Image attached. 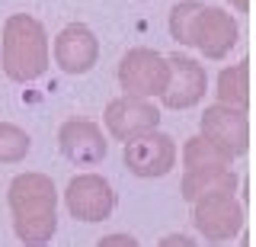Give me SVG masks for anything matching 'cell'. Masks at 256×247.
<instances>
[{"label": "cell", "instance_id": "6da1fadb", "mask_svg": "<svg viewBox=\"0 0 256 247\" xmlns=\"http://www.w3.org/2000/svg\"><path fill=\"white\" fill-rule=\"evenodd\" d=\"M13 231L26 247H45L58 231V189L45 173H20L10 183Z\"/></svg>", "mask_w": 256, "mask_h": 247}, {"label": "cell", "instance_id": "5b68a950", "mask_svg": "<svg viewBox=\"0 0 256 247\" xmlns=\"http://www.w3.org/2000/svg\"><path fill=\"white\" fill-rule=\"evenodd\" d=\"M170 77V61L154 49H132L118 65V84L128 97H160Z\"/></svg>", "mask_w": 256, "mask_h": 247}, {"label": "cell", "instance_id": "52a82bcc", "mask_svg": "<svg viewBox=\"0 0 256 247\" xmlns=\"http://www.w3.org/2000/svg\"><path fill=\"white\" fill-rule=\"evenodd\" d=\"M202 135L212 145H218L228 157H240L250 148V122L244 109L214 103L202 113Z\"/></svg>", "mask_w": 256, "mask_h": 247}, {"label": "cell", "instance_id": "3957f363", "mask_svg": "<svg viewBox=\"0 0 256 247\" xmlns=\"http://www.w3.org/2000/svg\"><path fill=\"white\" fill-rule=\"evenodd\" d=\"M0 68L16 84H29L48 71V36L29 13H13L0 36Z\"/></svg>", "mask_w": 256, "mask_h": 247}, {"label": "cell", "instance_id": "7a4b0ae2", "mask_svg": "<svg viewBox=\"0 0 256 247\" xmlns=\"http://www.w3.org/2000/svg\"><path fill=\"white\" fill-rule=\"evenodd\" d=\"M170 33L176 42L196 45L205 58H224L237 45V23L228 10L198 0H182L170 10Z\"/></svg>", "mask_w": 256, "mask_h": 247}, {"label": "cell", "instance_id": "2e32d148", "mask_svg": "<svg viewBox=\"0 0 256 247\" xmlns=\"http://www.w3.org/2000/svg\"><path fill=\"white\" fill-rule=\"evenodd\" d=\"M29 135L13 122H0V164H20L29 154Z\"/></svg>", "mask_w": 256, "mask_h": 247}, {"label": "cell", "instance_id": "d6986e66", "mask_svg": "<svg viewBox=\"0 0 256 247\" xmlns=\"http://www.w3.org/2000/svg\"><path fill=\"white\" fill-rule=\"evenodd\" d=\"M230 7H237V10H240V13H244V10H246V7H250V0H230Z\"/></svg>", "mask_w": 256, "mask_h": 247}, {"label": "cell", "instance_id": "7c38bea8", "mask_svg": "<svg viewBox=\"0 0 256 247\" xmlns=\"http://www.w3.org/2000/svg\"><path fill=\"white\" fill-rule=\"evenodd\" d=\"M96 58H100V42L84 23H70L64 26L58 39H54V61L68 74H86L93 71Z\"/></svg>", "mask_w": 256, "mask_h": 247}, {"label": "cell", "instance_id": "e0dca14e", "mask_svg": "<svg viewBox=\"0 0 256 247\" xmlns=\"http://www.w3.org/2000/svg\"><path fill=\"white\" fill-rule=\"evenodd\" d=\"M96 247H138V241L128 237V234H109V237H102Z\"/></svg>", "mask_w": 256, "mask_h": 247}, {"label": "cell", "instance_id": "8992f818", "mask_svg": "<svg viewBox=\"0 0 256 247\" xmlns=\"http://www.w3.org/2000/svg\"><path fill=\"white\" fill-rule=\"evenodd\" d=\"M122 161L134 177H166L176 167V141L170 135L150 129L125 141Z\"/></svg>", "mask_w": 256, "mask_h": 247}, {"label": "cell", "instance_id": "9c48e42d", "mask_svg": "<svg viewBox=\"0 0 256 247\" xmlns=\"http://www.w3.org/2000/svg\"><path fill=\"white\" fill-rule=\"evenodd\" d=\"M170 77H166V87H164V106L166 109H189L196 106L198 100L205 97V87H208V77H205V68L198 65L196 58L189 55H170Z\"/></svg>", "mask_w": 256, "mask_h": 247}, {"label": "cell", "instance_id": "8fae6325", "mask_svg": "<svg viewBox=\"0 0 256 247\" xmlns=\"http://www.w3.org/2000/svg\"><path fill=\"white\" fill-rule=\"evenodd\" d=\"M58 145L61 154L74 164H100L109 151V141L102 138V129L90 119H68V122L58 129Z\"/></svg>", "mask_w": 256, "mask_h": 247}, {"label": "cell", "instance_id": "30bf717a", "mask_svg": "<svg viewBox=\"0 0 256 247\" xmlns=\"http://www.w3.org/2000/svg\"><path fill=\"white\" fill-rule=\"evenodd\" d=\"M102 119H106V129H109L112 138L128 141V138H134V135H144V132L157 129L160 113H157L154 103H148V97H128L125 93V97L109 103Z\"/></svg>", "mask_w": 256, "mask_h": 247}, {"label": "cell", "instance_id": "9a60e30c", "mask_svg": "<svg viewBox=\"0 0 256 247\" xmlns=\"http://www.w3.org/2000/svg\"><path fill=\"white\" fill-rule=\"evenodd\" d=\"M230 161H234V157H228L218 145H212L205 135L189 138L186 148H182V164H186V170H202V167H230Z\"/></svg>", "mask_w": 256, "mask_h": 247}, {"label": "cell", "instance_id": "277c9868", "mask_svg": "<svg viewBox=\"0 0 256 247\" xmlns=\"http://www.w3.org/2000/svg\"><path fill=\"white\" fill-rule=\"evenodd\" d=\"M192 221L208 244H224L244 228V205L234 193H208L192 202Z\"/></svg>", "mask_w": 256, "mask_h": 247}, {"label": "cell", "instance_id": "ac0fdd59", "mask_svg": "<svg viewBox=\"0 0 256 247\" xmlns=\"http://www.w3.org/2000/svg\"><path fill=\"white\" fill-rule=\"evenodd\" d=\"M157 247H198L192 237H186V234H170V237H164Z\"/></svg>", "mask_w": 256, "mask_h": 247}, {"label": "cell", "instance_id": "4fadbf2b", "mask_svg": "<svg viewBox=\"0 0 256 247\" xmlns=\"http://www.w3.org/2000/svg\"><path fill=\"white\" fill-rule=\"evenodd\" d=\"M234 189H237V177L230 167H202V170L182 173L186 202H196L198 196H208V193H234Z\"/></svg>", "mask_w": 256, "mask_h": 247}, {"label": "cell", "instance_id": "ba28073f", "mask_svg": "<svg viewBox=\"0 0 256 247\" xmlns=\"http://www.w3.org/2000/svg\"><path fill=\"white\" fill-rule=\"evenodd\" d=\"M64 202L77 221H106L116 209V193L100 173H80L68 183Z\"/></svg>", "mask_w": 256, "mask_h": 247}, {"label": "cell", "instance_id": "5bb4252c", "mask_svg": "<svg viewBox=\"0 0 256 247\" xmlns=\"http://www.w3.org/2000/svg\"><path fill=\"white\" fill-rule=\"evenodd\" d=\"M246 77H250V61L224 68L218 77V103L246 113V106H250V84H246Z\"/></svg>", "mask_w": 256, "mask_h": 247}]
</instances>
